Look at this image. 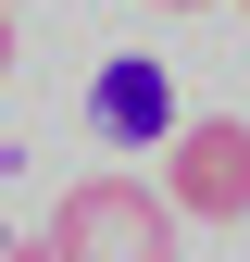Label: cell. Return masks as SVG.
<instances>
[{
  "label": "cell",
  "mask_w": 250,
  "mask_h": 262,
  "mask_svg": "<svg viewBox=\"0 0 250 262\" xmlns=\"http://www.w3.org/2000/svg\"><path fill=\"white\" fill-rule=\"evenodd\" d=\"M175 200L163 187H138V175H88V187H62L50 200V262H175Z\"/></svg>",
  "instance_id": "obj_1"
},
{
  "label": "cell",
  "mask_w": 250,
  "mask_h": 262,
  "mask_svg": "<svg viewBox=\"0 0 250 262\" xmlns=\"http://www.w3.org/2000/svg\"><path fill=\"white\" fill-rule=\"evenodd\" d=\"M163 200L187 225H250V113H200L163 138Z\"/></svg>",
  "instance_id": "obj_2"
},
{
  "label": "cell",
  "mask_w": 250,
  "mask_h": 262,
  "mask_svg": "<svg viewBox=\"0 0 250 262\" xmlns=\"http://www.w3.org/2000/svg\"><path fill=\"white\" fill-rule=\"evenodd\" d=\"M88 125H100L113 150H150V138H175V75L163 62H100V75H88Z\"/></svg>",
  "instance_id": "obj_3"
},
{
  "label": "cell",
  "mask_w": 250,
  "mask_h": 262,
  "mask_svg": "<svg viewBox=\"0 0 250 262\" xmlns=\"http://www.w3.org/2000/svg\"><path fill=\"white\" fill-rule=\"evenodd\" d=\"M0 262H50V237H0Z\"/></svg>",
  "instance_id": "obj_4"
},
{
  "label": "cell",
  "mask_w": 250,
  "mask_h": 262,
  "mask_svg": "<svg viewBox=\"0 0 250 262\" xmlns=\"http://www.w3.org/2000/svg\"><path fill=\"white\" fill-rule=\"evenodd\" d=\"M0 75H13V13H0Z\"/></svg>",
  "instance_id": "obj_5"
},
{
  "label": "cell",
  "mask_w": 250,
  "mask_h": 262,
  "mask_svg": "<svg viewBox=\"0 0 250 262\" xmlns=\"http://www.w3.org/2000/svg\"><path fill=\"white\" fill-rule=\"evenodd\" d=\"M150 13H213V0H150Z\"/></svg>",
  "instance_id": "obj_6"
},
{
  "label": "cell",
  "mask_w": 250,
  "mask_h": 262,
  "mask_svg": "<svg viewBox=\"0 0 250 262\" xmlns=\"http://www.w3.org/2000/svg\"><path fill=\"white\" fill-rule=\"evenodd\" d=\"M0 13H13V0H0Z\"/></svg>",
  "instance_id": "obj_7"
}]
</instances>
